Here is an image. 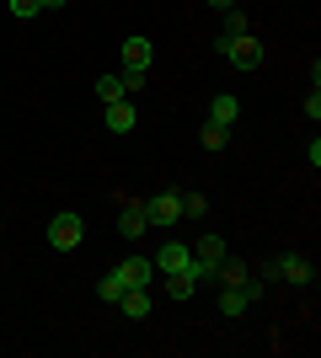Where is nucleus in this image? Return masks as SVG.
<instances>
[{
	"mask_svg": "<svg viewBox=\"0 0 321 358\" xmlns=\"http://www.w3.org/2000/svg\"><path fill=\"white\" fill-rule=\"evenodd\" d=\"M273 278H284V284H300V289H306L311 278H316V262H311V257H300V252H284V257H273V262L262 268V284H273Z\"/></svg>",
	"mask_w": 321,
	"mask_h": 358,
	"instance_id": "nucleus-1",
	"label": "nucleus"
},
{
	"mask_svg": "<svg viewBox=\"0 0 321 358\" xmlns=\"http://www.w3.org/2000/svg\"><path fill=\"white\" fill-rule=\"evenodd\" d=\"M214 48H220V59L236 64V70H257V64H262V43L252 38V32H241V38H220Z\"/></svg>",
	"mask_w": 321,
	"mask_h": 358,
	"instance_id": "nucleus-2",
	"label": "nucleus"
},
{
	"mask_svg": "<svg viewBox=\"0 0 321 358\" xmlns=\"http://www.w3.org/2000/svg\"><path fill=\"white\" fill-rule=\"evenodd\" d=\"M225 262V236H199V246H193V278L199 284H214V268Z\"/></svg>",
	"mask_w": 321,
	"mask_h": 358,
	"instance_id": "nucleus-3",
	"label": "nucleus"
},
{
	"mask_svg": "<svg viewBox=\"0 0 321 358\" xmlns=\"http://www.w3.org/2000/svg\"><path fill=\"white\" fill-rule=\"evenodd\" d=\"M80 241H86V220L80 214H54L48 220V246L54 252H76Z\"/></svg>",
	"mask_w": 321,
	"mask_h": 358,
	"instance_id": "nucleus-4",
	"label": "nucleus"
},
{
	"mask_svg": "<svg viewBox=\"0 0 321 358\" xmlns=\"http://www.w3.org/2000/svg\"><path fill=\"white\" fill-rule=\"evenodd\" d=\"M145 220L150 224H177L183 220V193H155V198H145Z\"/></svg>",
	"mask_w": 321,
	"mask_h": 358,
	"instance_id": "nucleus-5",
	"label": "nucleus"
},
{
	"mask_svg": "<svg viewBox=\"0 0 321 358\" xmlns=\"http://www.w3.org/2000/svg\"><path fill=\"white\" fill-rule=\"evenodd\" d=\"M118 236L123 241H139L145 236V230H150V220H145V203H139V198H118Z\"/></svg>",
	"mask_w": 321,
	"mask_h": 358,
	"instance_id": "nucleus-6",
	"label": "nucleus"
},
{
	"mask_svg": "<svg viewBox=\"0 0 321 358\" xmlns=\"http://www.w3.org/2000/svg\"><path fill=\"white\" fill-rule=\"evenodd\" d=\"M150 262H155V273H183V268H193V246H183V241H166V246H161Z\"/></svg>",
	"mask_w": 321,
	"mask_h": 358,
	"instance_id": "nucleus-7",
	"label": "nucleus"
},
{
	"mask_svg": "<svg viewBox=\"0 0 321 358\" xmlns=\"http://www.w3.org/2000/svg\"><path fill=\"white\" fill-rule=\"evenodd\" d=\"M102 118H107V129H113V134H129V129L139 123V107L123 96V102H107V107H102Z\"/></svg>",
	"mask_w": 321,
	"mask_h": 358,
	"instance_id": "nucleus-8",
	"label": "nucleus"
},
{
	"mask_svg": "<svg viewBox=\"0 0 321 358\" xmlns=\"http://www.w3.org/2000/svg\"><path fill=\"white\" fill-rule=\"evenodd\" d=\"M118 278H123L129 289H150L155 262H150V257H129V262H118Z\"/></svg>",
	"mask_w": 321,
	"mask_h": 358,
	"instance_id": "nucleus-9",
	"label": "nucleus"
},
{
	"mask_svg": "<svg viewBox=\"0 0 321 358\" xmlns=\"http://www.w3.org/2000/svg\"><path fill=\"white\" fill-rule=\"evenodd\" d=\"M150 59H155V48H150V38H123V64L129 70H150Z\"/></svg>",
	"mask_w": 321,
	"mask_h": 358,
	"instance_id": "nucleus-10",
	"label": "nucleus"
},
{
	"mask_svg": "<svg viewBox=\"0 0 321 358\" xmlns=\"http://www.w3.org/2000/svg\"><path fill=\"white\" fill-rule=\"evenodd\" d=\"M161 284H166V299H193V289H199V278H193V268H183V273H161Z\"/></svg>",
	"mask_w": 321,
	"mask_h": 358,
	"instance_id": "nucleus-11",
	"label": "nucleus"
},
{
	"mask_svg": "<svg viewBox=\"0 0 321 358\" xmlns=\"http://www.w3.org/2000/svg\"><path fill=\"white\" fill-rule=\"evenodd\" d=\"M220 310H225V315H246V310H252L246 284H220Z\"/></svg>",
	"mask_w": 321,
	"mask_h": 358,
	"instance_id": "nucleus-12",
	"label": "nucleus"
},
{
	"mask_svg": "<svg viewBox=\"0 0 321 358\" xmlns=\"http://www.w3.org/2000/svg\"><path fill=\"white\" fill-rule=\"evenodd\" d=\"M150 289H123V299H118V310L123 315H134V321H145V315H150Z\"/></svg>",
	"mask_w": 321,
	"mask_h": 358,
	"instance_id": "nucleus-13",
	"label": "nucleus"
},
{
	"mask_svg": "<svg viewBox=\"0 0 321 358\" xmlns=\"http://www.w3.org/2000/svg\"><path fill=\"white\" fill-rule=\"evenodd\" d=\"M241 118V102L236 96H214L209 102V123H220V129H230V123Z\"/></svg>",
	"mask_w": 321,
	"mask_h": 358,
	"instance_id": "nucleus-14",
	"label": "nucleus"
},
{
	"mask_svg": "<svg viewBox=\"0 0 321 358\" xmlns=\"http://www.w3.org/2000/svg\"><path fill=\"white\" fill-rule=\"evenodd\" d=\"M123 96H129V91H123V80L118 75H97V102H123Z\"/></svg>",
	"mask_w": 321,
	"mask_h": 358,
	"instance_id": "nucleus-15",
	"label": "nucleus"
},
{
	"mask_svg": "<svg viewBox=\"0 0 321 358\" xmlns=\"http://www.w3.org/2000/svg\"><path fill=\"white\" fill-rule=\"evenodd\" d=\"M123 289H129V284H123V278H118V268L97 278V299H113V305H118V299H123Z\"/></svg>",
	"mask_w": 321,
	"mask_h": 358,
	"instance_id": "nucleus-16",
	"label": "nucleus"
},
{
	"mask_svg": "<svg viewBox=\"0 0 321 358\" xmlns=\"http://www.w3.org/2000/svg\"><path fill=\"white\" fill-rule=\"evenodd\" d=\"M225 139H230V129H220V123H204V134H199V145L209 150V155H220V150H225Z\"/></svg>",
	"mask_w": 321,
	"mask_h": 358,
	"instance_id": "nucleus-17",
	"label": "nucleus"
},
{
	"mask_svg": "<svg viewBox=\"0 0 321 358\" xmlns=\"http://www.w3.org/2000/svg\"><path fill=\"white\" fill-rule=\"evenodd\" d=\"M241 32H252V27H246V11H241V6H230V11H225V32H220V38H241Z\"/></svg>",
	"mask_w": 321,
	"mask_h": 358,
	"instance_id": "nucleus-18",
	"label": "nucleus"
},
{
	"mask_svg": "<svg viewBox=\"0 0 321 358\" xmlns=\"http://www.w3.org/2000/svg\"><path fill=\"white\" fill-rule=\"evenodd\" d=\"M199 214H209V198L204 193H183V220H199Z\"/></svg>",
	"mask_w": 321,
	"mask_h": 358,
	"instance_id": "nucleus-19",
	"label": "nucleus"
},
{
	"mask_svg": "<svg viewBox=\"0 0 321 358\" xmlns=\"http://www.w3.org/2000/svg\"><path fill=\"white\" fill-rule=\"evenodd\" d=\"M6 6H11V16H16V22H27V16H38V11H43L38 0H6Z\"/></svg>",
	"mask_w": 321,
	"mask_h": 358,
	"instance_id": "nucleus-20",
	"label": "nucleus"
},
{
	"mask_svg": "<svg viewBox=\"0 0 321 358\" xmlns=\"http://www.w3.org/2000/svg\"><path fill=\"white\" fill-rule=\"evenodd\" d=\"M145 75H150V70H129V64H123L118 80H123V91H139V86H145Z\"/></svg>",
	"mask_w": 321,
	"mask_h": 358,
	"instance_id": "nucleus-21",
	"label": "nucleus"
},
{
	"mask_svg": "<svg viewBox=\"0 0 321 358\" xmlns=\"http://www.w3.org/2000/svg\"><path fill=\"white\" fill-rule=\"evenodd\" d=\"M306 118H311V123L321 118V91H316V86H311V96H306Z\"/></svg>",
	"mask_w": 321,
	"mask_h": 358,
	"instance_id": "nucleus-22",
	"label": "nucleus"
},
{
	"mask_svg": "<svg viewBox=\"0 0 321 358\" xmlns=\"http://www.w3.org/2000/svg\"><path fill=\"white\" fill-rule=\"evenodd\" d=\"M38 6H43V11H59V6H70V0H38Z\"/></svg>",
	"mask_w": 321,
	"mask_h": 358,
	"instance_id": "nucleus-23",
	"label": "nucleus"
},
{
	"mask_svg": "<svg viewBox=\"0 0 321 358\" xmlns=\"http://www.w3.org/2000/svg\"><path fill=\"white\" fill-rule=\"evenodd\" d=\"M209 6H220V11H230V6H236V0H209Z\"/></svg>",
	"mask_w": 321,
	"mask_h": 358,
	"instance_id": "nucleus-24",
	"label": "nucleus"
}]
</instances>
